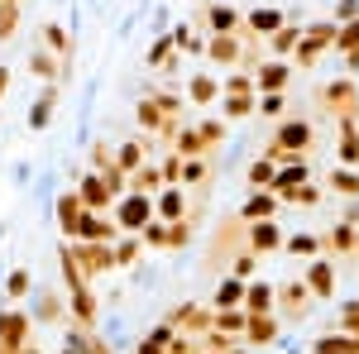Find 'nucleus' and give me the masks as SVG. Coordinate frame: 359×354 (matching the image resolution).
<instances>
[{"mask_svg": "<svg viewBox=\"0 0 359 354\" xmlns=\"http://www.w3.org/2000/svg\"><path fill=\"white\" fill-rule=\"evenodd\" d=\"M211 53H216V57H225V62H230V57H235V43H230V39H225V34H221V39L211 43Z\"/></svg>", "mask_w": 359, "mask_h": 354, "instance_id": "obj_27", "label": "nucleus"}, {"mask_svg": "<svg viewBox=\"0 0 359 354\" xmlns=\"http://www.w3.org/2000/svg\"><path fill=\"white\" fill-rule=\"evenodd\" d=\"M5 91H10V67H0V101H5Z\"/></svg>", "mask_w": 359, "mask_h": 354, "instance_id": "obj_34", "label": "nucleus"}, {"mask_svg": "<svg viewBox=\"0 0 359 354\" xmlns=\"http://www.w3.org/2000/svg\"><path fill=\"white\" fill-rule=\"evenodd\" d=\"M139 249H144V240L139 235H125V240H115V268H125V264H135Z\"/></svg>", "mask_w": 359, "mask_h": 354, "instance_id": "obj_15", "label": "nucleus"}, {"mask_svg": "<svg viewBox=\"0 0 359 354\" xmlns=\"http://www.w3.org/2000/svg\"><path fill=\"white\" fill-rule=\"evenodd\" d=\"M53 106H57V82L39 96V106L29 110V130H48V120H53Z\"/></svg>", "mask_w": 359, "mask_h": 354, "instance_id": "obj_11", "label": "nucleus"}, {"mask_svg": "<svg viewBox=\"0 0 359 354\" xmlns=\"http://www.w3.org/2000/svg\"><path fill=\"white\" fill-rule=\"evenodd\" d=\"M29 282H34L29 268H15V273H10V282H5V297H10V301H25L29 297Z\"/></svg>", "mask_w": 359, "mask_h": 354, "instance_id": "obj_17", "label": "nucleus"}, {"mask_svg": "<svg viewBox=\"0 0 359 354\" xmlns=\"http://www.w3.org/2000/svg\"><path fill=\"white\" fill-rule=\"evenodd\" d=\"M39 34H43V48H48L53 57H62V62H72V34H67L62 25H53V20H48V25L39 29Z\"/></svg>", "mask_w": 359, "mask_h": 354, "instance_id": "obj_8", "label": "nucleus"}, {"mask_svg": "<svg viewBox=\"0 0 359 354\" xmlns=\"http://www.w3.org/2000/svg\"><path fill=\"white\" fill-rule=\"evenodd\" d=\"M283 77H287L283 67H264V72H259V86H283Z\"/></svg>", "mask_w": 359, "mask_h": 354, "instance_id": "obj_25", "label": "nucleus"}, {"mask_svg": "<svg viewBox=\"0 0 359 354\" xmlns=\"http://www.w3.org/2000/svg\"><path fill=\"white\" fill-rule=\"evenodd\" d=\"M62 354H72V350H62Z\"/></svg>", "mask_w": 359, "mask_h": 354, "instance_id": "obj_36", "label": "nucleus"}, {"mask_svg": "<svg viewBox=\"0 0 359 354\" xmlns=\"http://www.w3.org/2000/svg\"><path fill=\"white\" fill-rule=\"evenodd\" d=\"M29 345H34V316L20 311V306H5L0 311V350L25 354Z\"/></svg>", "mask_w": 359, "mask_h": 354, "instance_id": "obj_1", "label": "nucleus"}, {"mask_svg": "<svg viewBox=\"0 0 359 354\" xmlns=\"http://www.w3.org/2000/svg\"><path fill=\"white\" fill-rule=\"evenodd\" d=\"M115 168H120L125 177H135L139 168H144V144H139V139H130V144H120V149H115Z\"/></svg>", "mask_w": 359, "mask_h": 354, "instance_id": "obj_9", "label": "nucleus"}, {"mask_svg": "<svg viewBox=\"0 0 359 354\" xmlns=\"http://www.w3.org/2000/svg\"><path fill=\"white\" fill-rule=\"evenodd\" d=\"M144 245H158V249L168 245V220H154V225L144 230Z\"/></svg>", "mask_w": 359, "mask_h": 354, "instance_id": "obj_21", "label": "nucleus"}, {"mask_svg": "<svg viewBox=\"0 0 359 354\" xmlns=\"http://www.w3.org/2000/svg\"><path fill=\"white\" fill-rule=\"evenodd\" d=\"M67 249H72V259L86 278H101V273L115 268V245H67Z\"/></svg>", "mask_w": 359, "mask_h": 354, "instance_id": "obj_3", "label": "nucleus"}, {"mask_svg": "<svg viewBox=\"0 0 359 354\" xmlns=\"http://www.w3.org/2000/svg\"><path fill=\"white\" fill-rule=\"evenodd\" d=\"M20 29V5H0V39H15Z\"/></svg>", "mask_w": 359, "mask_h": 354, "instance_id": "obj_19", "label": "nucleus"}, {"mask_svg": "<svg viewBox=\"0 0 359 354\" xmlns=\"http://www.w3.org/2000/svg\"><path fill=\"white\" fill-rule=\"evenodd\" d=\"M311 282H316V292H331V273H326V268L311 273Z\"/></svg>", "mask_w": 359, "mask_h": 354, "instance_id": "obj_32", "label": "nucleus"}, {"mask_svg": "<svg viewBox=\"0 0 359 354\" xmlns=\"http://www.w3.org/2000/svg\"><path fill=\"white\" fill-rule=\"evenodd\" d=\"M139 125H144V130H158V135H172V120H168L154 101H139Z\"/></svg>", "mask_w": 359, "mask_h": 354, "instance_id": "obj_12", "label": "nucleus"}, {"mask_svg": "<svg viewBox=\"0 0 359 354\" xmlns=\"http://www.w3.org/2000/svg\"><path fill=\"white\" fill-rule=\"evenodd\" d=\"M182 177V158H168L163 163V182H177Z\"/></svg>", "mask_w": 359, "mask_h": 354, "instance_id": "obj_28", "label": "nucleus"}, {"mask_svg": "<svg viewBox=\"0 0 359 354\" xmlns=\"http://www.w3.org/2000/svg\"><path fill=\"white\" fill-rule=\"evenodd\" d=\"M168 340H172V330L158 326L154 335H149V340H139V350H135V354H168Z\"/></svg>", "mask_w": 359, "mask_h": 354, "instance_id": "obj_18", "label": "nucleus"}, {"mask_svg": "<svg viewBox=\"0 0 359 354\" xmlns=\"http://www.w3.org/2000/svg\"><path fill=\"white\" fill-rule=\"evenodd\" d=\"M77 196H82V206H86V211H106V206L115 201V191L106 187V177H101V172H86V177H82V187H77Z\"/></svg>", "mask_w": 359, "mask_h": 354, "instance_id": "obj_6", "label": "nucleus"}, {"mask_svg": "<svg viewBox=\"0 0 359 354\" xmlns=\"http://www.w3.org/2000/svg\"><path fill=\"white\" fill-rule=\"evenodd\" d=\"M297 144H306V125H287L278 135V149H297Z\"/></svg>", "mask_w": 359, "mask_h": 354, "instance_id": "obj_20", "label": "nucleus"}, {"mask_svg": "<svg viewBox=\"0 0 359 354\" xmlns=\"http://www.w3.org/2000/svg\"><path fill=\"white\" fill-rule=\"evenodd\" d=\"M158 216H163L168 225H172V220L182 216V191H177V187H168L163 196H158Z\"/></svg>", "mask_w": 359, "mask_h": 354, "instance_id": "obj_16", "label": "nucleus"}, {"mask_svg": "<svg viewBox=\"0 0 359 354\" xmlns=\"http://www.w3.org/2000/svg\"><path fill=\"white\" fill-rule=\"evenodd\" d=\"M67 67H72V62L53 57L48 48H34V53H29V77H39V82H48V86H53L57 77H67Z\"/></svg>", "mask_w": 359, "mask_h": 354, "instance_id": "obj_5", "label": "nucleus"}, {"mask_svg": "<svg viewBox=\"0 0 359 354\" xmlns=\"http://www.w3.org/2000/svg\"><path fill=\"white\" fill-rule=\"evenodd\" d=\"M34 321H67V311H62V297H53V292H43L39 297V306H34Z\"/></svg>", "mask_w": 359, "mask_h": 354, "instance_id": "obj_13", "label": "nucleus"}, {"mask_svg": "<svg viewBox=\"0 0 359 354\" xmlns=\"http://www.w3.org/2000/svg\"><path fill=\"white\" fill-rule=\"evenodd\" d=\"M168 53H172V39H158L154 53H149V62H154V67H168Z\"/></svg>", "mask_w": 359, "mask_h": 354, "instance_id": "obj_23", "label": "nucleus"}, {"mask_svg": "<svg viewBox=\"0 0 359 354\" xmlns=\"http://www.w3.org/2000/svg\"><path fill=\"white\" fill-rule=\"evenodd\" d=\"M67 350L72 354H111V345H106V340H96V335H91V330H67Z\"/></svg>", "mask_w": 359, "mask_h": 354, "instance_id": "obj_10", "label": "nucleus"}, {"mask_svg": "<svg viewBox=\"0 0 359 354\" xmlns=\"http://www.w3.org/2000/svg\"><path fill=\"white\" fill-rule=\"evenodd\" d=\"M264 211H273V201H269V196H254V201H249V216H264Z\"/></svg>", "mask_w": 359, "mask_h": 354, "instance_id": "obj_31", "label": "nucleus"}, {"mask_svg": "<svg viewBox=\"0 0 359 354\" xmlns=\"http://www.w3.org/2000/svg\"><path fill=\"white\" fill-rule=\"evenodd\" d=\"M269 297H273L269 287H249V306H254V311H264V306H269Z\"/></svg>", "mask_w": 359, "mask_h": 354, "instance_id": "obj_26", "label": "nucleus"}, {"mask_svg": "<svg viewBox=\"0 0 359 354\" xmlns=\"http://www.w3.org/2000/svg\"><path fill=\"white\" fill-rule=\"evenodd\" d=\"M82 216H86L82 196H77V191H62V196H57V225H62V235H67V245L77 240V230H82Z\"/></svg>", "mask_w": 359, "mask_h": 354, "instance_id": "obj_4", "label": "nucleus"}, {"mask_svg": "<svg viewBox=\"0 0 359 354\" xmlns=\"http://www.w3.org/2000/svg\"><path fill=\"white\" fill-rule=\"evenodd\" d=\"M158 182H163V172H158V168H139L135 177H130V191H135V196H149V191H158Z\"/></svg>", "mask_w": 359, "mask_h": 354, "instance_id": "obj_14", "label": "nucleus"}, {"mask_svg": "<svg viewBox=\"0 0 359 354\" xmlns=\"http://www.w3.org/2000/svg\"><path fill=\"white\" fill-rule=\"evenodd\" d=\"M115 225L125 230V235H144L149 225H154V201L149 196H120V206H115Z\"/></svg>", "mask_w": 359, "mask_h": 354, "instance_id": "obj_2", "label": "nucleus"}, {"mask_svg": "<svg viewBox=\"0 0 359 354\" xmlns=\"http://www.w3.org/2000/svg\"><path fill=\"white\" fill-rule=\"evenodd\" d=\"M249 177H254V182H269V177H273V168H269V163H254V172H249Z\"/></svg>", "mask_w": 359, "mask_h": 354, "instance_id": "obj_33", "label": "nucleus"}, {"mask_svg": "<svg viewBox=\"0 0 359 354\" xmlns=\"http://www.w3.org/2000/svg\"><path fill=\"white\" fill-rule=\"evenodd\" d=\"M249 335H254V340H269V335H273V321H254Z\"/></svg>", "mask_w": 359, "mask_h": 354, "instance_id": "obj_30", "label": "nucleus"}, {"mask_svg": "<svg viewBox=\"0 0 359 354\" xmlns=\"http://www.w3.org/2000/svg\"><path fill=\"white\" fill-rule=\"evenodd\" d=\"M278 245V230L273 225H259V230H254V249H273Z\"/></svg>", "mask_w": 359, "mask_h": 354, "instance_id": "obj_22", "label": "nucleus"}, {"mask_svg": "<svg viewBox=\"0 0 359 354\" xmlns=\"http://www.w3.org/2000/svg\"><path fill=\"white\" fill-rule=\"evenodd\" d=\"M235 297H240V287H235V282H225L221 292H216V301H221V306H235Z\"/></svg>", "mask_w": 359, "mask_h": 354, "instance_id": "obj_29", "label": "nucleus"}, {"mask_svg": "<svg viewBox=\"0 0 359 354\" xmlns=\"http://www.w3.org/2000/svg\"><path fill=\"white\" fill-rule=\"evenodd\" d=\"M192 96H196V101H211V96H216V82H211V77H196V82H192Z\"/></svg>", "mask_w": 359, "mask_h": 354, "instance_id": "obj_24", "label": "nucleus"}, {"mask_svg": "<svg viewBox=\"0 0 359 354\" xmlns=\"http://www.w3.org/2000/svg\"><path fill=\"white\" fill-rule=\"evenodd\" d=\"M67 311H72V321H77V330H91L96 326V297H91V287H82V292H72V301H67Z\"/></svg>", "mask_w": 359, "mask_h": 354, "instance_id": "obj_7", "label": "nucleus"}, {"mask_svg": "<svg viewBox=\"0 0 359 354\" xmlns=\"http://www.w3.org/2000/svg\"><path fill=\"white\" fill-rule=\"evenodd\" d=\"M0 5H20V0H0Z\"/></svg>", "mask_w": 359, "mask_h": 354, "instance_id": "obj_35", "label": "nucleus"}]
</instances>
